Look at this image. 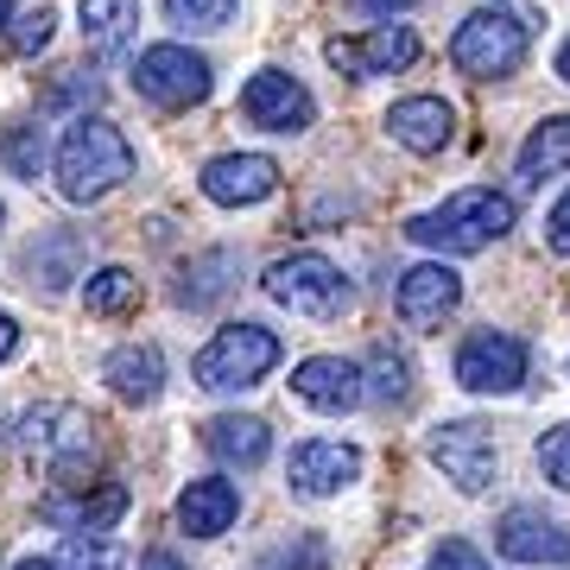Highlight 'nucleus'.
<instances>
[{
	"mask_svg": "<svg viewBox=\"0 0 570 570\" xmlns=\"http://www.w3.org/2000/svg\"><path fill=\"white\" fill-rule=\"evenodd\" d=\"M51 32H58V13H51V7H32V13L7 32V45H13L20 58H39L45 45H51Z\"/></svg>",
	"mask_w": 570,
	"mask_h": 570,
	"instance_id": "c756f323",
	"label": "nucleus"
},
{
	"mask_svg": "<svg viewBox=\"0 0 570 570\" xmlns=\"http://www.w3.org/2000/svg\"><path fill=\"white\" fill-rule=\"evenodd\" d=\"M425 456L438 469H444V482H456L463 494H482L494 482V469H501V450H494V438L475 419H450V425L431 431Z\"/></svg>",
	"mask_w": 570,
	"mask_h": 570,
	"instance_id": "6e6552de",
	"label": "nucleus"
},
{
	"mask_svg": "<svg viewBox=\"0 0 570 570\" xmlns=\"http://www.w3.org/2000/svg\"><path fill=\"white\" fill-rule=\"evenodd\" d=\"M204 444H209V456H223L228 469H261L266 450H273V431H266V419L223 412V419H209L204 425Z\"/></svg>",
	"mask_w": 570,
	"mask_h": 570,
	"instance_id": "412c9836",
	"label": "nucleus"
},
{
	"mask_svg": "<svg viewBox=\"0 0 570 570\" xmlns=\"http://www.w3.org/2000/svg\"><path fill=\"white\" fill-rule=\"evenodd\" d=\"M527 343L513 330H469L456 348V387L469 393H513L527 381Z\"/></svg>",
	"mask_w": 570,
	"mask_h": 570,
	"instance_id": "0eeeda50",
	"label": "nucleus"
},
{
	"mask_svg": "<svg viewBox=\"0 0 570 570\" xmlns=\"http://www.w3.org/2000/svg\"><path fill=\"white\" fill-rule=\"evenodd\" d=\"M77 13H82V39L96 51H121L140 26V0H82Z\"/></svg>",
	"mask_w": 570,
	"mask_h": 570,
	"instance_id": "5701e85b",
	"label": "nucleus"
},
{
	"mask_svg": "<svg viewBox=\"0 0 570 570\" xmlns=\"http://www.w3.org/2000/svg\"><path fill=\"white\" fill-rule=\"evenodd\" d=\"M235 513H242V489L228 475H204V482H190L178 494V527L190 539H223L235 527Z\"/></svg>",
	"mask_w": 570,
	"mask_h": 570,
	"instance_id": "a211bd4d",
	"label": "nucleus"
},
{
	"mask_svg": "<svg viewBox=\"0 0 570 570\" xmlns=\"http://www.w3.org/2000/svg\"><path fill=\"white\" fill-rule=\"evenodd\" d=\"M190 273H197V285H178V298L184 305H209V298L228 292V279H216V273H235V254H204Z\"/></svg>",
	"mask_w": 570,
	"mask_h": 570,
	"instance_id": "c85d7f7f",
	"label": "nucleus"
},
{
	"mask_svg": "<svg viewBox=\"0 0 570 570\" xmlns=\"http://www.w3.org/2000/svg\"><path fill=\"white\" fill-rule=\"evenodd\" d=\"M266 298L285 305L292 317H343L348 311V279L343 266L330 261V254H285V261L266 266Z\"/></svg>",
	"mask_w": 570,
	"mask_h": 570,
	"instance_id": "20e7f679",
	"label": "nucleus"
},
{
	"mask_svg": "<svg viewBox=\"0 0 570 570\" xmlns=\"http://www.w3.org/2000/svg\"><path fill=\"white\" fill-rule=\"evenodd\" d=\"M292 393L317 412H355L367 400L362 393V367L343 362V355H311V362L292 367Z\"/></svg>",
	"mask_w": 570,
	"mask_h": 570,
	"instance_id": "dca6fc26",
	"label": "nucleus"
},
{
	"mask_svg": "<svg viewBox=\"0 0 570 570\" xmlns=\"http://www.w3.org/2000/svg\"><path fill=\"white\" fill-rule=\"evenodd\" d=\"M13 348H20V324H13V317H7V311H0V362H7V355H13Z\"/></svg>",
	"mask_w": 570,
	"mask_h": 570,
	"instance_id": "c9c22d12",
	"label": "nucleus"
},
{
	"mask_svg": "<svg viewBox=\"0 0 570 570\" xmlns=\"http://www.w3.org/2000/svg\"><path fill=\"white\" fill-rule=\"evenodd\" d=\"M387 134L406 153H444L450 134H456V108L444 96H406V102L387 108Z\"/></svg>",
	"mask_w": 570,
	"mask_h": 570,
	"instance_id": "f3484780",
	"label": "nucleus"
},
{
	"mask_svg": "<svg viewBox=\"0 0 570 570\" xmlns=\"http://www.w3.org/2000/svg\"><path fill=\"white\" fill-rule=\"evenodd\" d=\"M508 228H513V197L494 190V184H475V190L444 197V204L425 209V216H412L406 242L438 247V254H482V247H494Z\"/></svg>",
	"mask_w": 570,
	"mask_h": 570,
	"instance_id": "f257e3e1",
	"label": "nucleus"
},
{
	"mask_svg": "<svg viewBox=\"0 0 570 570\" xmlns=\"http://www.w3.org/2000/svg\"><path fill=\"white\" fill-rule=\"evenodd\" d=\"M431 570H489V558L469 546V539H444V546L431 551Z\"/></svg>",
	"mask_w": 570,
	"mask_h": 570,
	"instance_id": "2f4dec72",
	"label": "nucleus"
},
{
	"mask_svg": "<svg viewBox=\"0 0 570 570\" xmlns=\"http://www.w3.org/2000/svg\"><path fill=\"white\" fill-rule=\"evenodd\" d=\"M242 115L266 134H305L317 102H311V89L298 77H285V70H254L242 89Z\"/></svg>",
	"mask_w": 570,
	"mask_h": 570,
	"instance_id": "9b49d317",
	"label": "nucleus"
},
{
	"mask_svg": "<svg viewBox=\"0 0 570 570\" xmlns=\"http://www.w3.org/2000/svg\"><path fill=\"white\" fill-rule=\"evenodd\" d=\"M546 247L551 254H570V190L551 204V216H546Z\"/></svg>",
	"mask_w": 570,
	"mask_h": 570,
	"instance_id": "f704fd0d",
	"label": "nucleus"
},
{
	"mask_svg": "<svg viewBox=\"0 0 570 570\" xmlns=\"http://www.w3.org/2000/svg\"><path fill=\"white\" fill-rule=\"evenodd\" d=\"M0 165H7L13 178L39 184V171H45V134H39V127H26V121H13L7 134H0Z\"/></svg>",
	"mask_w": 570,
	"mask_h": 570,
	"instance_id": "a878e982",
	"label": "nucleus"
},
{
	"mask_svg": "<svg viewBox=\"0 0 570 570\" xmlns=\"http://www.w3.org/2000/svg\"><path fill=\"white\" fill-rule=\"evenodd\" d=\"M140 570H184V564L171 558V551H146V558H140Z\"/></svg>",
	"mask_w": 570,
	"mask_h": 570,
	"instance_id": "e433bc0d",
	"label": "nucleus"
},
{
	"mask_svg": "<svg viewBox=\"0 0 570 570\" xmlns=\"http://www.w3.org/2000/svg\"><path fill=\"white\" fill-rule=\"evenodd\" d=\"M494 551L513 564H570V532L546 508H508L494 520Z\"/></svg>",
	"mask_w": 570,
	"mask_h": 570,
	"instance_id": "f8f14e48",
	"label": "nucleus"
},
{
	"mask_svg": "<svg viewBox=\"0 0 570 570\" xmlns=\"http://www.w3.org/2000/svg\"><path fill=\"white\" fill-rule=\"evenodd\" d=\"M558 77L570 82V39H564V51H558Z\"/></svg>",
	"mask_w": 570,
	"mask_h": 570,
	"instance_id": "ea45409f",
	"label": "nucleus"
},
{
	"mask_svg": "<svg viewBox=\"0 0 570 570\" xmlns=\"http://www.w3.org/2000/svg\"><path fill=\"white\" fill-rule=\"evenodd\" d=\"M13 570H58V564H51V558H20Z\"/></svg>",
	"mask_w": 570,
	"mask_h": 570,
	"instance_id": "58836bf2",
	"label": "nucleus"
},
{
	"mask_svg": "<svg viewBox=\"0 0 570 570\" xmlns=\"http://www.w3.org/2000/svg\"><path fill=\"white\" fill-rule=\"evenodd\" d=\"M235 7H242V0H165L171 26H184V32H223V26L235 20Z\"/></svg>",
	"mask_w": 570,
	"mask_h": 570,
	"instance_id": "cd10ccee",
	"label": "nucleus"
},
{
	"mask_svg": "<svg viewBox=\"0 0 570 570\" xmlns=\"http://www.w3.org/2000/svg\"><path fill=\"white\" fill-rule=\"evenodd\" d=\"M261 570H324V546H317V539H298V551L285 546L279 558H266Z\"/></svg>",
	"mask_w": 570,
	"mask_h": 570,
	"instance_id": "72a5a7b5",
	"label": "nucleus"
},
{
	"mask_svg": "<svg viewBox=\"0 0 570 570\" xmlns=\"http://www.w3.org/2000/svg\"><path fill=\"white\" fill-rule=\"evenodd\" d=\"M450 63L475 82L513 77V70L527 63V20H508V13H494V7L469 13V20L456 26V39H450Z\"/></svg>",
	"mask_w": 570,
	"mask_h": 570,
	"instance_id": "39448f33",
	"label": "nucleus"
},
{
	"mask_svg": "<svg viewBox=\"0 0 570 570\" xmlns=\"http://www.w3.org/2000/svg\"><path fill=\"white\" fill-rule=\"evenodd\" d=\"M7 20H13V0H0V26H7Z\"/></svg>",
	"mask_w": 570,
	"mask_h": 570,
	"instance_id": "a19ab883",
	"label": "nucleus"
},
{
	"mask_svg": "<svg viewBox=\"0 0 570 570\" xmlns=\"http://www.w3.org/2000/svg\"><path fill=\"white\" fill-rule=\"evenodd\" d=\"M367 13H400V7H412V0H362Z\"/></svg>",
	"mask_w": 570,
	"mask_h": 570,
	"instance_id": "4c0bfd02",
	"label": "nucleus"
},
{
	"mask_svg": "<svg viewBox=\"0 0 570 570\" xmlns=\"http://www.w3.org/2000/svg\"><path fill=\"white\" fill-rule=\"evenodd\" d=\"M204 197L223 209H242V204H266L273 190H279V165L266 159V153H223V159L204 165Z\"/></svg>",
	"mask_w": 570,
	"mask_h": 570,
	"instance_id": "ddd939ff",
	"label": "nucleus"
},
{
	"mask_svg": "<svg viewBox=\"0 0 570 570\" xmlns=\"http://www.w3.org/2000/svg\"><path fill=\"white\" fill-rule=\"evenodd\" d=\"M362 393H367V400H381V406H400V400L412 393V362L400 355V348H387V343H381L374 355H367Z\"/></svg>",
	"mask_w": 570,
	"mask_h": 570,
	"instance_id": "b1692460",
	"label": "nucleus"
},
{
	"mask_svg": "<svg viewBox=\"0 0 570 570\" xmlns=\"http://www.w3.org/2000/svg\"><path fill=\"white\" fill-rule=\"evenodd\" d=\"M121 564H127V551L115 539H102V532H70L63 558H58V570H121Z\"/></svg>",
	"mask_w": 570,
	"mask_h": 570,
	"instance_id": "bb28decb",
	"label": "nucleus"
},
{
	"mask_svg": "<svg viewBox=\"0 0 570 570\" xmlns=\"http://www.w3.org/2000/svg\"><path fill=\"white\" fill-rule=\"evenodd\" d=\"M279 336L266 324H228L216 330L204 348H197V362H190V374H197V387L204 393H247L261 387L266 374L279 367Z\"/></svg>",
	"mask_w": 570,
	"mask_h": 570,
	"instance_id": "7ed1b4c3",
	"label": "nucleus"
},
{
	"mask_svg": "<svg viewBox=\"0 0 570 570\" xmlns=\"http://www.w3.org/2000/svg\"><path fill=\"white\" fill-rule=\"evenodd\" d=\"M102 381L121 393L127 406H153V400H159V387H165V355H159V343H127V348H115V355H108V367H102Z\"/></svg>",
	"mask_w": 570,
	"mask_h": 570,
	"instance_id": "aec40b11",
	"label": "nucleus"
},
{
	"mask_svg": "<svg viewBox=\"0 0 570 570\" xmlns=\"http://www.w3.org/2000/svg\"><path fill=\"white\" fill-rule=\"evenodd\" d=\"M134 89H140L153 108H197L209 102V58H197L190 45H146L140 63H134Z\"/></svg>",
	"mask_w": 570,
	"mask_h": 570,
	"instance_id": "423d86ee",
	"label": "nucleus"
},
{
	"mask_svg": "<svg viewBox=\"0 0 570 570\" xmlns=\"http://www.w3.org/2000/svg\"><path fill=\"white\" fill-rule=\"evenodd\" d=\"M134 298H140V279L127 266H102L82 285V305L96 311V317H121V311H134Z\"/></svg>",
	"mask_w": 570,
	"mask_h": 570,
	"instance_id": "393cba45",
	"label": "nucleus"
},
{
	"mask_svg": "<svg viewBox=\"0 0 570 570\" xmlns=\"http://www.w3.org/2000/svg\"><path fill=\"white\" fill-rule=\"evenodd\" d=\"M324 58L343 77H393V70L419 63V32L412 26H374L362 39H330Z\"/></svg>",
	"mask_w": 570,
	"mask_h": 570,
	"instance_id": "9d476101",
	"label": "nucleus"
},
{
	"mask_svg": "<svg viewBox=\"0 0 570 570\" xmlns=\"http://www.w3.org/2000/svg\"><path fill=\"white\" fill-rule=\"evenodd\" d=\"M456 305H463V279L444 261H425V266H412V273H400V317L412 330H438Z\"/></svg>",
	"mask_w": 570,
	"mask_h": 570,
	"instance_id": "2eb2a0df",
	"label": "nucleus"
},
{
	"mask_svg": "<svg viewBox=\"0 0 570 570\" xmlns=\"http://www.w3.org/2000/svg\"><path fill=\"white\" fill-rule=\"evenodd\" d=\"M82 96L96 102V96H102V82H96V77H77V70H70L63 82H51V89H45V108H70V102H82Z\"/></svg>",
	"mask_w": 570,
	"mask_h": 570,
	"instance_id": "473e14b6",
	"label": "nucleus"
},
{
	"mask_svg": "<svg viewBox=\"0 0 570 570\" xmlns=\"http://www.w3.org/2000/svg\"><path fill=\"white\" fill-rule=\"evenodd\" d=\"M539 469H546L551 489H570V425H558V431L539 438Z\"/></svg>",
	"mask_w": 570,
	"mask_h": 570,
	"instance_id": "7c9ffc66",
	"label": "nucleus"
},
{
	"mask_svg": "<svg viewBox=\"0 0 570 570\" xmlns=\"http://www.w3.org/2000/svg\"><path fill=\"white\" fill-rule=\"evenodd\" d=\"M89 419H82L77 406H39L32 419H26V444H32V456H39L45 469H58V475H70V469L96 450V438H89Z\"/></svg>",
	"mask_w": 570,
	"mask_h": 570,
	"instance_id": "4468645a",
	"label": "nucleus"
},
{
	"mask_svg": "<svg viewBox=\"0 0 570 570\" xmlns=\"http://www.w3.org/2000/svg\"><path fill=\"white\" fill-rule=\"evenodd\" d=\"M134 508V494H127V482H96V489H82L77 501L70 494H51L45 501V520H58V527H77V532H102L108 539V527L121 520V513Z\"/></svg>",
	"mask_w": 570,
	"mask_h": 570,
	"instance_id": "6ab92c4d",
	"label": "nucleus"
},
{
	"mask_svg": "<svg viewBox=\"0 0 570 570\" xmlns=\"http://www.w3.org/2000/svg\"><path fill=\"white\" fill-rule=\"evenodd\" d=\"M564 171H570V115H551V121H539L527 134V146H520V184L539 190L546 178H564Z\"/></svg>",
	"mask_w": 570,
	"mask_h": 570,
	"instance_id": "4be33fe9",
	"label": "nucleus"
},
{
	"mask_svg": "<svg viewBox=\"0 0 570 570\" xmlns=\"http://www.w3.org/2000/svg\"><path fill=\"white\" fill-rule=\"evenodd\" d=\"M134 178V146H127V134L115 121H89V115H77V121L63 127L58 140V190L70 197V204H96V197H108L115 184Z\"/></svg>",
	"mask_w": 570,
	"mask_h": 570,
	"instance_id": "f03ea898",
	"label": "nucleus"
},
{
	"mask_svg": "<svg viewBox=\"0 0 570 570\" xmlns=\"http://www.w3.org/2000/svg\"><path fill=\"white\" fill-rule=\"evenodd\" d=\"M355 475H362V450L336 444V438H305V444H292V456H285V482H292V494H305V501L343 494Z\"/></svg>",
	"mask_w": 570,
	"mask_h": 570,
	"instance_id": "1a4fd4ad",
	"label": "nucleus"
}]
</instances>
